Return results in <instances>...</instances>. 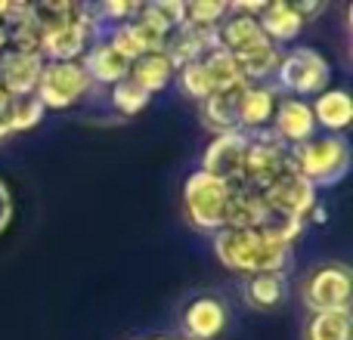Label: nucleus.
<instances>
[{"label":"nucleus","instance_id":"1","mask_svg":"<svg viewBox=\"0 0 353 340\" xmlns=\"http://www.w3.org/2000/svg\"><path fill=\"white\" fill-rule=\"evenodd\" d=\"M214 254L230 273L263 275L285 273L292 263V248L270 238L263 229H220L214 232Z\"/></svg>","mask_w":353,"mask_h":340},{"label":"nucleus","instance_id":"2","mask_svg":"<svg viewBox=\"0 0 353 340\" xmlns=\"http://www.w3.org/2000/svg\"><path fill=\"white\" fill-rule=\"evenodd\" d=\"M292 167L310 182L313 189L338 186L350 170V146L344 136L323 134L292 149Z\"/></svg>","mask_w":353,"mask_h":340},{"label":"nucleus","instance_id":"3","mask_svg":"<svg viewBox=\"0 0 353 340\" xmlns=\"http://www.w3.org/2000/svg\"><path fill=\"white\" fill-rule=\"evenodd\" d=\"M276 84L294 99H316L319 93L329 90L332 81V65L319 50L313 47H298L285 53L276 65Z\"/></svg>","mask_w":353,"mask_h":340},{"label":"nucleus","instance_id":"4","mask_svg":"<svg viewBox=\"0 0 353 340\" xmlns=\"http://www.w3.org/2000/svg\"><path fill=\"white\" fill-rule=\"evenodd\" d=\"M232 186L214 180L205 170H195L183 182V213L195 229L220 232L226 226V204H230Z\"/></svg>","mask_w":353,"mask_h":340},{"label":"nucleus","instance_id":"5","mask_svg":"<svg viewBox=\"0 0 353 340\" xmlns=\"http://www.w3.org/2000/svg\"><path fill=\"white\" fill-rule=\"evenodd\" d=\"M93 81L87 78L81 62H43L34 96L47 111H65L90 93Z\"/></svg>","mask_w":353,"mask_h":340},{"label":"nucleus","instance_id":"6","mask_svg":"<svg viewBox=\"0 0 353 340\" xmlns=\"http://www.w3.org/2000/svg\"><path fill=\"white\" fill-rule=\"evenodd\" d=\"M301 300L310 312L350 310V269L344 263L313 266L301 285Z\"/></svg>","mask_w":353,"mask_h":340},{"label":"nucleus","instance_id":"7","mask_svg":"<svg viewBox=\"0 0 353 340\" xmlns=\"http://www.w3.org/2000/svg\"><path fill=\"white\" fill-rule=\"evenodd\" d=\"M261 195H263V204H267V211L273 213V217L294 220V223H307L313 207L319 204L316 189H313L294 167H288L282 176H276Z\"/></svg>","mask_w":353,"mask_h":340},{"label":"nucleus","instance_id":"8","mask_svg":"<svg viewBox=\"0 0 353 340\" xmlns=\"http://www.w3.org/2000/svg\"><path fill=\"white\" fill-rule=\"evenodd\" d=\"M288 155H292V149L276 140L270 130L248 134V155H245V180L242 182L257 189V192H263L276 176H282L292 167Z\"/></svg>","mask_w":353,"mask_h":340},{"label":"nucleus","instance_id":"9","mask_svg":"<svg viewBox=\"0 0 353 340\" xmlns=\"http://www.w3.org/2000/svg\"><path fill=\"white\" fill-rule=\"evenodd\" d=\"M245 155H248V134L232 130L211 140V146L201 155V170L226 186H242L245 180Z\"/></svg>","mask_w":353,"mask_h":340},{"label":"nucleus","instance_id":"10","mask_svg":"<svg viewBox=\"0 0 353 340\" xmlns=\"http://www.w3.org/2000/svg\"><path fill=\"white\" fill-rule=\"evenodd\" d=\"M93 34H97V19L84 6V12L78 19L43 34V47H41L43 62H81V56L93 43Z\"/></svg>","mask_w":353,"mask_h":340},{"label":"nucleus","instance_id":"11","mask_svg":"<svg viewBox=\"0 0 353 340\" xmlns=\"http://www.w3.org/2000/svg\"><path fill=\"white\" fill-rule=\"evenodd\" d=\"M270 134L279 142H285L288 149L313 140L316 136V121H313L310 103L307 99H294V96L279 99V105L273 111V121H270Z\"/></svg>","mask_w":353,"mask_h":340},{"label":"nucleus","instance_id":"12","mask_svg":"<svg viewBox=\"0 0 353 340\" xmlns=\"http://www.w3.org/2000/svg\"><path fill=\"white\" fill-rule=\"evenodd\" d=\"M43 72V56L19 53L6 47L0 53V90L6 96H31Z\"/></svg>","mask_w":353,"mask_h":340},{"label":"nucleus","instance_id":"13","mask_svg":"<svg viewBox=\"0 0 353 340\" xmlns=\"http://www.w3.org/2000/svg\"><path fill=\"white\" fill-rule=\"evenodd\" d=\"M109 43L128 62H134V59H140V56H149V53H165L168 37L161 34L159 28H152L149 22H143V19L137 16V19H130V22H124V25H115Z\"/></svg>","mask_w":353,"mask_h":340},{"label":"nucleus","instance_id":"14","mask_svg":"<svg viewBox=\"0 0 353 340\" xmlns=\"http://www.w3.org/2000/svg\"><path fill=\"white\" fill-rule=\"evenodd\" d=\"M276 105H279V93H276V87L245 84L242 96H239V130H242V134L270 130Z\"/></svg>","mask_w":353,"mask_h":340},{"label":"nucleus","instance_id":"15","mask_svg":"<svg viewBox=\"0 0 353 340\" xmlns=\"http://www.w3.org/2000/svg\"><path fill=\"white\" fill-rule=\"evenodd\" d=\"M211 50H217L214 28H199V25H189V22H183L165 43V56L171 59V65L176 72H180L183 65H189V62L201 59V56L211 53Z\"/></svg>","mask_w":353,"mask_h":340},{"label":"nucleus","instance_id":"16","mask_svg":"<svg viewBox=\"0 0 353 340\" xmlns=\"http://www.w3.org/2000/svg\"><path fill=\"white\" fill-rule=\"evenodd\" d=\"M81 65H84L87 78H90L93 84H109V87L124 81L130 72V62L124 59L109 41H93L90 47H87V53L81 56Z\"/></svg>","mask_w":353,"mask_h":340},{"label":"nucleus","instance_id":"17","mask_svg":"<svg viewBox=\"0 0 353 340\" xmlns=\"http://www.w3.org/2000/svg\"><path fill=\"white\" fill-rule=\"evenodd\" d=\"M226 328V306L217 297H199L183 312L186 340H214Z\"/></svg>","mask_w":353,"mask_h":340},{"label":"nucleus","instance_id":"18","mask_svg":"<svg viewBox=\"0 0 353 340\" xmlns=\"http://www.w3.org/2000/svg\"><path fill=\"white\" fill-rule=\"evenodd\" d=\"M273 213L263 204V195L251 186H232L230 204H226V226L223 229H261Z\"/></svg>","mask_w":353,"mask_h":340},{"label":"nucleus","instance_id":"19","mask_svg":"<svg viewBox=\"0 0 353 340\" xmlns=\"http://www.w3.org/2000/svg\"><path fill=\"white\" fill-rule=\"evenodd\" d=\"M313 121L316 127H323L325 134L341 136V130L350 127L353 121V99L347 90H325L316 96V103H310Z\"/></svg>","mask_w":353,"mask_h":340},{"label":"nucleus","instance_id":"20","mask_svg":"<svg viewBox=\"0 0 353 340\" xmlns=\"http://www.w3.org/2000/svg\"><path fill=\"white\" fill-rule=\"evenodd\" d=\"M257 22H261L263 34L279 47V43H288L304 31V19L294 12V3H285V0H276V3H263V10L257 12Z\"/></svg>","mask_w":353,"mask_h":340},{"label":"nucleus","instance_id":"21","mask_svg":"<svg viewBox=\"0 0 353 340\" xmlns=\"http://www.w3.org/2000/svg\"><path fill=\"white\" fill-rule=\"evenodd\" d=\"M232 59H236L239 72H242V78L248 81V84H263L267 78H273L276 74V65H279L282 53H279V47H276L270 37H263L261 43H254V47L236 53Z\"/></svg>","mask_w":353,"mask_h":340},{"label":"nucleus","instance_id":"22","mask_svg":"<svg viewBox=\"0 0 353 340\" xmlns=\"http://www.w3.org/2000/svg\"><path fill=\"white\" fill-rule=\"evenodd\" d=\"M239 96H242V87L214 93V96H208L201 103V121L214 136L239 130Z\"/></svg>","mask_w":353,"mask_h":340},{"label":"nucleus","instance_id":"23","mask_svg":"<svg viewBox=\"0 0 353 340\" xmlns=\"http://www.w3.org/2000/svg\"><path fill=\"white\" fill-rule=\"evenodd\" d=\"M128 78L134 81L137 87H143L149 96H155V93H161L176 78V68L171 65V59H168L165 53H149V56H140V59L130 62Z\"/></svg>","mask_w":353,"mask_h":340},{"label":"nucleus","instance_id":"24","mask_svg":"<svg viewBox=\"0 0 353 340\" xmlns=\"http://www.w3.org/2000/svg\"><path fill=\"white\" fill-rule=\"evenodd\" d=\"M288 297V281L285 273H263V275H251L245 281V300L254 310H276L282 306Z\"/></svg>","mask_w":353,"mask_h":340},{"label":"nucleus","instance_id":"25","mask_svg":"<svg viewBox=\"0 0 353 340\" xmlns=\"http://www.w3.org/2000/svg\"><path fill=\"white\" fill-rule=\"evenodd\" d=\"M304 340H353V316L341 312H313L304 325Z\"/></svg>","mask_w":353,"mask_h":340},{"label":"nucleus","instance_id":"26","mask_svg":"<svg viewBox=\"0 0 353 340\" xmlns=\"http://www.w3.org/2000/svg\"><path fill=\"white\" fill-rule=\"evenodd\" d=\"M84 12V6L78 3H65V0H47V3H28V16L34 19V25L47 34L56 31L62 25H68L72 19H78Z\"/></svg>","mask_w":353,"mask_h":340},{"label":"nucleus","instance_id":"27","mask_svg":"<svg viewBox=\"0 0 353 340\" xmlns=\"http://www.w3.org/2000/svg\"><path fill=\"white\" fill-rule=\"evenodd\" d=\"M140 19L159 28L165 37H171L183 22H186V3L180 0H161V3H146L140 10Z\"/></svg>","mask_w":353,"mask_h":340},{"label":"nucleus","instance_id":"28","mask_svg":"<svg viewBox=\"0 0 353 340\" xmlns=\"http://www.w3.org/2000/svg\"><path fill=\"white\" fill-rule=\"evenodd\" d=\"M149 99H152V96H149L143 87H137L130 78L118 81V84L112 87V105H115V111H118L121 118L140 115V111L149 105Z\"/></svg>","mask_w":353,"mask_h":340},{"label":"nucleus","instance_id":"29","mask_svg":"<svg viewBox=\"0 0 353 340\" xmlns=\"http://www.w3.org/2000/svg\"><path fill=\"white\" fill-rule=\"evenodd\" d=\"M43 105L41 99L31 93V96H10V124L12 134H22V130H34L43 121Z\"/></svg>","mask_w":353,"mask_h":340},{"label":"nucleus","instance_id":"30","mask_svg":"<svg viewBox=\"0 0 353 340\" xmlns=\"http://www.w3.org/2000/svg\"><path fill=\"white\" fill-rule=\"evenodd\" d=\"M230 12V3H217V0H195L186 3V22L199 25V28H217L223 16Z\"/></svg>","mask_w":353,"mask_h":340},{"label":"nucleus","instance_id":"31","mask_svg":"<svg viewBox=\"0 0 353 340\" xmlns=\"http://www.w3.org/2000/svg\"><path fill=\"white\" fill-rule=\"evenodd\" d=\"M140 10H143V3H109V0H105V3L97 6V16H103L105 22L124 25V22L140 16Z\"/></svg>","mask_w":353,"mask_h":340},{"label":"nucleus","instance_id":"32","mask_svg":"<svg viewBox=\"0 0 353 340\" xmlns=\"http://www.w3.org/2000/svg\"><path fill=\"white\" fill-rule=\"evenodd\" d=\"M10 217H12V201H10V189L0 182V232L10 226Z\"/></svg>","mask_w":353,"mask_h":340},{"label":"nucleus","instance_id":"33","mask_svg":"<svg viewBox=\"0 0 353 340\" xmlns=\"http://www.w3.org/2000/svg\"><path fill=\"white\" fill-rule=\"evenodd\" d=\"M12 136V124H10V96L0 103V142H6Z\"/></svg>","mask_w":353,"mask_h":340},{"label":"nucleus","instance_id":"34","mask_svg":"<svg viewBox=\"0 0 353 340\" xmlns=\"http://www.w3.org/2000/svg\"><path fill=\"white\" fill-rule=\"evenodd\" d=\"M323 10H325L323 3H307V0H298V3H294V12H298V16L304 19V25L310 22V19H316Z\"/></svg>","mask_w":353,"mask_h":340},{"label":"nucleus","instance_id":"35","mask_svg":"<svg viewBox=\"0 0 353 340\" xmlns=\"http://www.w3.org/2000/svg\"><path fill=\"white\" fill-rule=\"evenodd\" d=\"M6 41H10V37H6V25H0V53L6 50Z\"/></svg>","mask_w":353,"mask_h":340},{"label":"nucleus","instance_id":"36","mask_svg":"<svg viewBox=\"0 0 353 340\" xmlns=\"http://www.w3.org/2000/svg\"><path fill=\"white\" fill-rule=\"evenodd\" d=\"M159 340H186V337H159Z\"/></svg>","mask_w":353,"mask_h":340},{"label":"nucleus","instance_id":"37","mask_svg":"<svg viewBox=\"0 0 353 340\" xmlns=\"http://www.w3.org/2000/svg\"><path fill=\"white\" fill-rule=\"evenodd\" d=\"M3 99H6V93H3V90H0V103H3Z\"/></svg>","mask_w":353,"mask_h":340}]
</instances>
